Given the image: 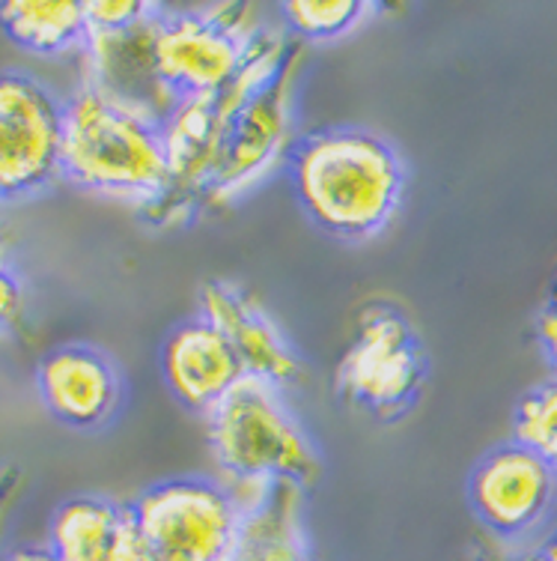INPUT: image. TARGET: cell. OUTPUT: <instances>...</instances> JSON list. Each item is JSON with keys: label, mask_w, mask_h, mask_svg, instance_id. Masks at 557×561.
Segmentation results:
<instances>
[{"label": "cell", "mask_w": 557, "mask_h": 561, "mask_svg": "<svg viewBox=\"0 0 557 561\" xmlns=\"http://www.w3.org/2000/svg\"><path fill=\"white\" fill-rule=\"evenodd\" d=\"M60 164L76 185L117 201L161 206L171 192V164L159 123L86 81L63 105Z\"/></svg>", "instance_id": "1"}, {"label": "cell", "mask_w": 557, "mask_h": 561, "mask_svg": "<svg viewBox=\"0 0 557 561\" xmlns=\"http://www.w3.org/2000/svg\"><path fill=\"white\" fill-rule=\"evenodd\" d=\"M301 206L337 239H370L394 218L403 197V164L370 131H320L292 156Z\"/></svg>", "instance_id": "2"}, {"label": "cell", "mask_w": 557, "mask_h": 561, "mask_svg": "<svg viewBox=\"0 0 557 561\" xmlns=\"http://www.w3.org/2000/svg\"><path fill=\"white\" fill-rule=\"evenodd\" d=\"M218 463L239 484H313L322 463L278 386L242 377L206 412Z\"/></svg>", "instance_id": "3"}, {"label": "cell", "mask_w": 557, "mask_h": 561, "mask_svg": "<svg viewBox=\"0 0 557 561\" xmlns=\"http://www.w3.org/2000/svg\"><path fill=\"white\" fill-rule=\"evenodd\" d=\"M143 561H227L245 507L212 481H167L131 505Z\"/></svg>", "instance_id": "4"}, {"label": "cell", "mask_w": 557, "mask_h": 561, "mask_svg": "<svg viewBox=\"0 0 557 561\" xmlns=\"http://www.w3.org/2000/svg\"><path fill=\"white\" fill-rule=\"evenodd\" d=\"M63 105L19 72H0V201L43 192L63 164Z\"/></svg>", "instance_id": "5"}, {"label": "cell", "mask_w": 557, "mask_h": 561, "mask_svg": "<svg viewBox=\"0 0 557 561\" xmlns=\"http://www.w3.org/2000/svg\"><path fill=\"white\" fill-rule=\"evenodd\" d=\"M423 356L408 323L394 308L370 305L340 365V389L355 407L379 419H394L415 400Z\"/></svg>", "instance_id": "6"}, {"label": "cell", "mask_w": 557, "mask_h": 561, "mask_svg": "<svg viewBox=\"0 0 557 561\" xmlns=\"http://www.w3.org/2000/svg\"><path fill=\"white\" fill-rule=\"evenodd\" d=\"M257 33L242 31L239 22L200 15H159L155 31V66L164 87L176 99L214 96L221 93L245 64L247 43Z\"/></svg>", "instance_id": "7"}, {"label": "cell", "mask_w": 557, "mask_h": 561, "mask_svg": "<svg viewBox=\"0 0 557 561\" xmlns=\"http://www.w3.org/2000/svg\"><path fill=\"white\" fill-rule=\"evenodd\" d=\"M161 7L123 31H86V84L102 90L119 105L138 111L164 126L179 99L159 78L155 66V31Z\"/></svg>", "instance_id": "8"}, {"label": "cell", "mask_w": 557, "mask_h": 561, "mask_svg": "<svg viewBox=\"0 0 557 561\" xmlns=\"http://www.w3.org/2000/svg\"><path fill=\"white\" fill-rule=\"evenodd\" d=\"M555 493V472L534 451L510 445L489 454L472 478V502L489 529L522 535L539 523Z\"/></svg>", "instance_id": "9"}, {"label": "cell", "mask_w": 557, "mask_h": 561, "mask_svg": "<svg viewBox=\"0 0 557 561\" xmlns=\"http://www.w3.org/2000/svg\"><path fill=\"white\" fill-rule=\"evenodd\" d=\"M204 320L227 337L245 374L271 382V386H295L304 377V367L295 358L278 325L259 311L257 305L230 284H209L200 296Z\"/></svg>", "instance_id": "10"}, {"label": "cell", "mask_w": 557, "mask_h": 561, "mask_svg": "<svg viewBox=\"0 0 557 561\" xmlns=\"http://www.w3.org/2000/svg\"><path fill=\"white\" fill-rule=\"evenodd\" d=\"M36 379L48 412L69 427L90 431L105 424L117 410V370L90 346H63L48 353Z\"/></svg>", "instance_id": "11"}, {"label": "cell", "mask_w": 557, "mask_h": 561, "mask_svg": "<svg viewBox=\"0 0 557 561\" xmlns=\"http://www.w3.org/2000/svg\"><path fill=\"white\" fill-rule=\"evenodd\" d=\"M161 370L176 398L192 410L209 412L247 377L233 346L209 320H192L179 325L161 350Z\"/></svg>", "instance_id": "12"}, {"label": "cell", "mask_w": 557, "mask_h": 561, "mask_svg": "<svg viewBox=\"0 0 557 561\" xmlns=\"http://www.w3.org/2000/svg\"><path fill=\"white\" fill-rule=\"evenodd\" d=\"M287 78L275 76L239 111L212 180L214 201H227L247 188L278 156L280 140L287 135Z\"/></svg>", "instance_id": "13"}, {"label": "cell", "mask_w": 557, "mask_h": 561, "mask_svg": "<svg viewBox=\"0 0 557 561\" xmlns=\"http://www.w3.org/2000/svg\"><path fill=\"white\" fill-rule=\"evenodd\" d=\"M48 550L60 561H143L131 507L96 496L69 499L54 511Z\"/></svg>", "instance_id": "14"}, {"label": "cell", "mask_w": 557, "mask_h": 561, "mask_svg": "<svg viewBox=\"0 0 557 561\" xmlns=\"http://www.w3.org/2000/svg\"><path fill=\"white\" fill-rule=\"evenodd\" d=\"M301 486L271 484L242 517L236 547L227 561H311L299 517Z\"/></svg>", "instance_id": "15"}, {"label": "cell", "mask_w": 557, "mask_h": 561, "mask_svg": "<svg viewBox=\"0 0 557 561\" xmlns=\"http://www.w3.org/2000/svg\"><path fill=\"white\" fill-rule=\"evenodd\" d=\"M0 27L12 43L33 55H63L86 43V10L78 0L36 3L12 0L0 3Z\"/></svg>", "instance_id": "16"}, {"label": "cell", "mask_w": 557, "mask_h": 561, "mask_svg": "<svg viewBox=\"0 0 557 561\" xmlns=\"http://www.w3.org/2000/svg\"><path fill=\"white\" fill-rule=\"evenodd\" d=\"M515 445L534 451L557 472V382H546L527 394L515 412Z\"/></svg>", "instance_id": "17"}, {"label": "cell", "mask_w": 557, "mask_h": 561, "mask_svg": "<svg viewBox=\"0 0 557 561\" xmlns=\"http://www.w3.org/2000/svg\"><path fill=\"white\" fill-rule=\"evenodd\" d=\"M287 22L304 39H334L352 31L361 15L370 12V3L361 0H292L283 3Z\"/></svg>", "instance_id": "18"}, {"label": "cell", "mask_w": 557, "mask_h": 561, "mask_svg": "<svg viewBox=\"0 0 557 561\" xmlns=\"http://www.w3.org/2000/svg\"><path fill=\"white\" fill-rule=\"evenodd\" d=\"M86 31H123L147 19L155 3L143 0H126V3H84Z\"/></svg>", "instance_id": "19"}, {"label": "cell", "mask_w": 557, "mask_h": 561, "mask_svg": "<svg viewBox=\"0 0 557 561\" xmlns=\"http://www.w3.org/2000/svg\"><path fill=\"white\" fill-rule=\"evenodd\" d=\"M24 311V296L19 280L7 266H0V329L15 325L22 320Z\"/></svg>", "instance_id": "20"}, {"label": "cell", "mask_w": 557, "mask_h": 561, "mask_svg": "<svg viewBox=\"0 0 557 561\" xmlns=\"http://www.w3.org/2000/svg\"><path fill=\"white\" fill-rule=\"evenodd\" d=\"M539 337H543V344H546L548 356L557 365V284L548 293V302L546 311L539 317Z\"/></svg>", "instance_id": "21"}, {"label": "cell", "mask_w": 557, "mask_h": 561, "mask_svg": "<svg viewBox=\"0 0 557 561\" xmlns=\"http://www.w3.org/2000/svg\"><path fill=\"white\" fill-rule=\"evenodd\" d=\"M7 561H60L48 547H27V550H15Z\"/></svg>", "instance_id": "22"}, {"label": "cell", "mask_w": 557, "mask_h": 561, "mask_svg": "<svg viewBox=\"0 0 557 561\" xmlns=\"http://www.w3.org/2000/svg\"><path fill=\"white\" fill-rule=\"evenodd\" d=\"M539 561H557V535L548 540L546 547H543V552H539Z\"/></svg>", "instance_id": "23"}, {"label": "cell", "mask_w": 557, "mask_h": 561, "mask_svg": "<svg viewBox=\"0 0 557 561\" xmlns=\"http://www.w3.org/2000/svg\"><path fill=\"white\" fill-rule=\"evenodd\" d=\"M0 266H3V257H0Z\"/></svg>", "instance_id": "24"}]
</instances>
